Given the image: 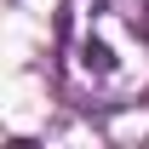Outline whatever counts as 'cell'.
Masks as SVG:
<instances>
[{
    "instance_id": "6da1fadb",
    "label": "cell",
    "mask_w": 149,
    "mask_h": 149,
    "mask_svg": "<svg viewBox=\"0 0 149 149\" xmlns=\"http://www.w3.org/2000/svg\"><path fill=\"white\" fill-rule=\"evenodd\" d=\"M57 74L80 109H126L149 97V0H63Z\"/></svg>"
}]
</instances>
